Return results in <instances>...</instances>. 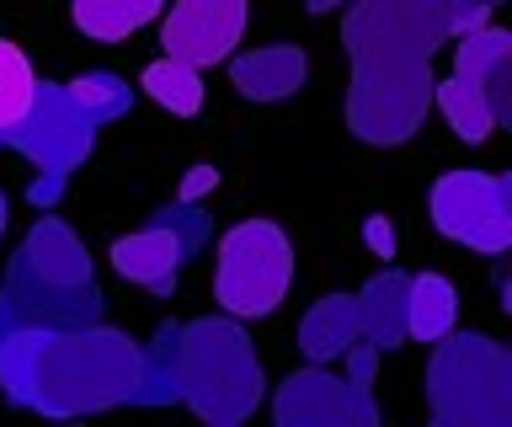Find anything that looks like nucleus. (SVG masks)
<instances>
[{
  "label": "nucleus",
  "mask_w": 512,
  "mask_h": 427,
  "mask_svg": "<svg viewBox=\"0 0 512 427\" xmlns=\"http://www.w3.org/2000/svg\"><path fill=\"white\" fill-rule=\"evenodd\" d=\"M246 38V0H171L160 22V49L187 65H224Z\"/></svg>",
  "instance_id": "obj_10"
},
{
  "label": "nucleus",
  "mask_w": 512,
  "mask_h": 427,
  "mask_svg": "<svg viewBox=\"0 0 512 427\" xmlns=\"http://www.w3.org/2000/svg\"><path fill=\"white\" fill-rule=\"evenodd\" d=\"M496 6H502V0H448V27H454V38L470 33V27H486L496 17Z\"/></svg>",
  "instance_id": "obj_24"
},
{
  "label": "nucleus",
  "mask_w": 512,
  "mask_h": 427,
  "mask_svg": "<svg viewBox=\"0 0 512 427\" xmlns=\"http://www.w3.org/2000/svg\"><path fill=\"white\" fill-rule=\"evenodd\" d=\"M294 283V246L272 219H240L219 241L214 267V299L235 321H262L288 299Z\"/></svg>",
  "instance_id": "obj_6"
},
{
  "label": "nucleus",
  "mask_w": 512,
  "mask_h": 427,
  "mask_svg": "<svg viewBox=\"0 0 512 427\" xmlns=\"http://www.w3.org/2000/svg\"><path fill=\"white\" fill-rule=\"evenodd\" d=\"M32 91H38V75H32L27 54L0 38V134L11 123H22V113L32 107Z\"/></svg>",
  "instance_id": "obj_22"
},
{
  "label": "nucleus",
  "mask_w": 512,
  "mask_h": 427,
  "mask_svg": "<svg viewBox=\"0 0 512 427\" xmlns=\"http://www.w3.org/2000/svg\"><path fill=\"white\" fill-rule=\"evenodd\" d=\"M150 219L176 235V246H182L187 262L198 257V251L208 246V235H214V219H208V209H203L198 198H176V203H166V209H155Z\"/></svg>",
  "instance_id": "obj_23"
},
{
  "label": "nucleus",
  "mask_w": 512,
  "mask_h": 427,
  "mask_svg": "<svg viewBox=\"0 0 512 427\" xmlns=\"http://www.w3.org/2000/svg\"><path fill=\"white\" fill-rule=\"evenodd\" d=\"M182 401V326L160 321L155 337L139 347V374L128 406H176Z\"/></svg>",
  "instance_id": "obj_14"
},
{
  "label": "nucleus",
  "mask_w": 512,
  "mask_h": 427,
  "mask_svg": "<svg viewBox=\"0 0 512 427\" xmlns=\"http://www.w3.org/2000/svg\"><path fill=\"white\" fill-rule=\"evenodd\" d=\"M6 219H11V209H6V193H0V235H6Z\"/></svg>",
  "instance_id": "obj_27"
},
{
  "label": "nucleus",
  "mask_w": 512,
  "mask_h": 427,
  "mask_svg": "<svg viewBox=\"0 0 512 427\" xmlns=\"http://www.w3.org/2000/svg\"><path fill=\"white\" fill-rule=\"evenodd\" d=\"M166 0H70V17L91 43H123L160 17Z\"/></svg>",
  "instance_id": "obj_18"
},
{
  "label": "nucleus",
  "mask_w": 512,
  "mask_h": 427,
  "mask_svg": "<svg viewBox=\"0 0 512 427\" xmlns=\"http://www.w3.org/2000/svg\"><path fill=\"white\" fill-rule=\"evenodd\" d=\"M336 6H342V0H310V11H315V17H326V11H336ZM347 6H352V0H347Z\"/></svg>",
  "instance_id": "obj_26"
},
{
  "label": "nucleus",
  "mask_w": 512,
  "mask_h": 427,
  "mask_svg": "<svg viewBox=\"0 0 512 427\" xmlns=\"http://www.w3.org/2000/svg\"><path fill=\"white\" fill-rule=\"evenodd\" d=\"M139 342L107 321L43 326L0 294V395L43 417H91L128 406Z\"/></svg>",
  "instance_id": "obj_2"
},
{
  "label": "nucleus",
  "mask_w": 512,
  "mask_h": 427,
  "mask_svg": "<svg viewBox=\"0 0 512 427\" xmlns=\"http://www.w3.org/2000/svg\"><path fill=\"white\" fill-rule=\"evenodd\" d=\"M406 283L411 273H400V267H379L374 278L358 289V321H363V337L379 347H406Z\"/></svg>",
  "instance_id": "obj_15"
},
{
  "label": "nucleus",
  "mask_w": 512,
  "mask_h": 427,
  "mask_svg": "<svg viewBox=\"0 0 512 427\" xmlns=\"http://www.w3.org/2000/svg\"><path fill=\"white\" fill-rule=\"evenodd\" d=\"M0 294L27 321H43V326H86V321H102V310H107L102 289H96V273H91L86 241L48 209L27 230V241L16 246Z\"/></svg>",
  "instance_id": "obj_3"
},
{
  "label": "nucleus",
  "mask_w": 512,
  "mask_h": 427,
  "mask_svg": "<svg viewBox=\"0 0 512 427\" xmlns=\"http://www.w3.org/2000/svg\"><path fill=\"white\" fill-rule=\"evenodd\" d=\"M64 91H70V102L96 123V129L128 118V107H134V86L112 70H86V75H75V81H64Z\"/></svg>",
  "instance_id": "obj_20"
},
{
  "label": "nucleus",
  "mask_w": 512,
  "mask_h": 427,
  "mask_svg": "<svg viewBox=\"0 0 512 427\" xmlns=\"http://www.w3.org/2000/svg\"><path fill=\"white\" fill-rule=\"evenodd\" d=\"M112 267H118V278L139 283V289H150L155 299H171L176 278H182V246H176V235L166 225H144L134 235H123V241H112Z\"/></svg>",
  "instance_id": "obj_12"
},
{
  "label": "nucleus",
  "mask_w": 512,
  "mask_h": 427,
  "mask_svg": "<svg viewBox=\"0 0 512 427\" xmlns=\"http://www.w3.org/2000/svg\"><path fill=\"white\" fill-rule=\"evenodd\" d=\"M363 337L358 321V294H320L299 321V347L310 353V363H331L347 353V342Z\"/></svg>",
  "instance_id": "obj_16"
},
{
  "label": "nucleus",
  "mask_w": 512,
  "mask_h": 427,
  "mask_svg": "<svg viewBox=\"0 0 512 427\" xmlns=\"http://www.w3.org/2000/svg\"><path fill=\"white\" fill-rule=\"evenodd\" d=\"M0 145H6V134H0Z\"/></svg>",
  "instance_id": "obj_28"
},
{
  "label": "nucleus",
  "mask_w": 512,
  "mask_h": 427,
  "mask_svg": "<svg viewBox=\"0 0 512 427\" xmlns=\"http://www.w3.org/2000/svg\"><path fill=\"white\" fill-rule=\"evenodd\" d=\"M432 107H438V113L448 118V129H454L459 139H470V145L491 139V129H502V123L491 118V107L480 102L464 81H454V75H448V81H432Z\"/></svg>",
  "instance_id": "obj_21"
},
{
  "label": "nucleus",
  "mask_w": 512,
  "mask_h": 427,
  "mask_svg": "<svg viewBox=\"0 0 512 427\" xmlns=\"http://www.w3.org/2000/svg\"><path fill=\"white\" fill-rule=\"evenodd\" d=\"M459 326V289L443 273H411L406 283V337L438 342Z\"/></svg>",
  "instance_id": "obj_17"
},
{
  "label": "nucleus",
  "mask_w": 512,
  "mask_h": 427,
  "mask_svg": "<svg viewBox=\"0 0 512 427\" xmlns=\"http://www.w3.org/2000/svg\"><path fill=\"white\" fill-rule=\"evenodd\" d=\"M432 225L448 241L480 251V257H502L512 246V177L491 171H443L432 182Z\"/></svg>",
  "instance_id": "obj_7"
},
{
  "label": "nucleus",
  "mask_w": 512,
  "mask_h": 427,
  "mask_svg": "<svg viewBox=\"0 0 512 427\" xmlns=\"http://www.w3.org/2000/svg\"><path fill=\"white\" fill-rule=\"evenodd\" d=\"M454 81H464L491 107L496 123L512 118V38L502 27H470L454 43Z\"/></svg>",
  "instance_id": "obj_11"
},
{
  "label": "nucleus",
  "mask_w": 512,
  "mask_h": 427,
  "mask_svg": "<svg viewBox=\"0 0 512 427\" xmlns=\"http://www.w3.org/2000/svg\"><path fill=\"white\" fill-rule=\"evenodd\" d=\"M267 374L256 342L235 315H203L182 326V401L214 427H240L262 406Z\"/></svg>",
  "instance_id": "obj_4"
},
{
  "label": "nucleus",
  "mask_w": 512,
  "mask_h": 427,
  "mask_svg": "<svg viewBox=\"0 0 512 427\" xmlns=\"http://www.w3.org/2000/svg\"><path fill=\"white\" fill-rule=\"evenodd\" d=\"M6 145L16 155H27L43 177L70 182V171L96 150V123L70 102L64 81H38L22 123H11V129H6Z\"/></svg>",
  "instance_id": "obj_8"
},
{
  "label": "nucleus",
  "mask_w": 512,
  "mask_h": 427,
  "mask_svg": "<svg viewBox=\"0 0 512 427\" xmlns=\"http://www.w3.org/2000/svg\"><path fill=\"white\" fill-rule=\"evenodd\" d=\"M454 38L448 0H352L342 43L352 59L347 129L363 145H406L432 113V59Z\"/></svg>",
  "instance_id": "obj_1"
},
{
  "label": "nucleus",
  "mask_w": 512,
  "mask_h": 427,
  "mask_svg": "<svg viewBox=\"0 0 512 427\" xmlns=\"http://www.w3.org/2000/svg\"><path fill=\"white\" fill-rule=\"evenodd\" d=\"M363 241H368V251H374V257H384V262L395 257V225H390L384 214H374V219L363 225Z\"/></svg>",
  "instance_id": "obj_25"
},
{
  "label": "nucleus",
  "mask_w": 512,
  "mask_h": 427,
  "mask_svg": "<svg viewBox=\"0 0 512 427\" xmlns=\"http://www.w3.org/2000/svg\"><path fill=\"white\" fill-rule=\"evenodd\" d=\"M230 81L246 102H283L294 97L310 75V59L294 43H262V49H246V54H230Z\"/></svg>",
  "instance_id": "obj_13"
},
{
  "label": "nucleus",
  "mask_w": 512,
  "mask_h": 427,
  "mask_svg": "<svg viewBox=\"0 0 512 427\" xmlns=\"http://www.w3.org/2000/svg\"><path fill=\"white\" fill-rule=\"evenodd\" d=\"M427 417L438 427L512 422V353L486 331H448L427 358Z\"/></svg>",
  "instance_id": "obj_5"
},
{
  "label": "nucleus",
  "mask_w": 512,
  "mask_h": 427,
  "mask_svg": "<svg viewBox=\"0 0 512 427\" xmlns=\"http://www.w3.org/2000/svg\"><path fill=\"white\" fill-rule=\"evenodd\" d=\"M139 86H144V97H150L155 107H166L171 118L203 113V70H198V65H187V59L160 54L155 65L139 75Z\"/></svg>",
  "instance_id": "obj_19"
},
{
  "label": "nucleus",
  "mask_w": 512,
  "mask_h": 427,
  "mask_svg": "<svg viewBox=\"0 0 512 427\" xmlns=\"http://www.w3.org/2000/svg\"><path fill=\"white\" fill-rule=\"evenodd\" d=\"M272 417L278 427H379V401L358 379L315 363V369H294L278 385Z\"/></svg>",
  "instance_id": "obj_9"
}]
</instances>
